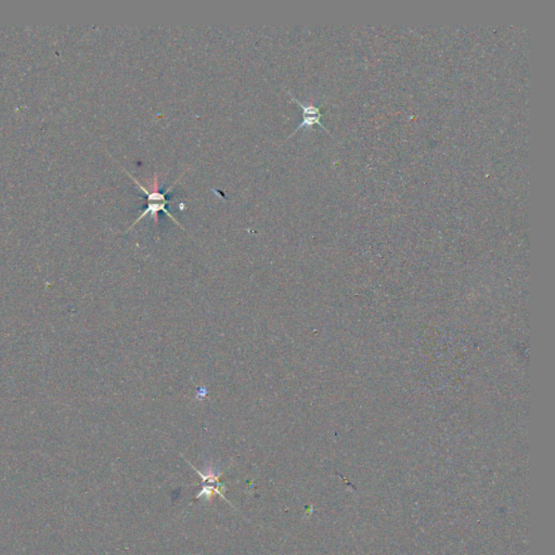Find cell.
<instances>
[{
    "label": "cell",
    "mask_w": 555,
    "mask_h": 555,
    "mask_svg": "<svg viewBox=\"0 0 555 555\" xmlns=\"http://www.w3.org/2000/svg\"><path fill=\"white\" fill-rule=\"evenodd\" d=\"M127 175L128 176L131 177V178L133 179L134 181H135L136 184H137L138 186L140 187V188L143 189V192H145V194H147V208H145V210H143V214H141V215L139 216V217H138L137 219L135 220V222H134L133 225H131V227H129V229L128 230H131V228L135 227L136 224H137V222H140V220L143 219V218H145V216L147 215V214H151V216H152L153 217V220H154L155 226H157V224H159V215H157V214H159V212H161V210H163V212H166L167 216H169V218H172V219L174 220L175 222H176L177 225H178L179 227L182 228V229L184 230H186L185 229L184 227H182V226H181L180 222H179L178 220H177L176 218H175L174 216H173L172 214H171V212L166 210L167 204H171V203H172V201L166 200V198H165V196H166V194H169V191L172 190V189L174 188L175 185H176L177 182H178L179 178L177 179L176 181H175L174 184H173L172 186L169 187V188L167 189L166 191H165L164 194H162V192H161V191L159 190V175L157 174L155 175L154 179H153L152 182H151L150 186H149V188H145V187H143V185H141L140 182H139V181L137 180V179L134 178V177L131 176V174H128L127 173Z\"/></svg>",
    "instance_id": "6da1fadb"
},
{
    "label": "cell",
    "mask_w": 555,
    "mask_h": 555,
    "mask_svg": "<svg viewBox=\"0 0 555 555\" xmlns=\"http://www.w3.org/2000/svg\"><path fill=\"white\" fill-rule=\"evenodd\" d=\"M189 464L194 468V471L201 476L203 480L202 490H201V493L196 496V499L204 498V499L210 500L212 499V496L217 493L222 499L226 500V486L219 482L220 473H216L212 468H208V471H206V473H202V472L196 470L192 464Z\"/></svg>",
    "instance_id": "7a4b0ae2"
},
{
    "label": "cell",
    "mask_w": 555,
    "mask_h": 555,
    "mask_svg": "<svg viewBox=\"0 0 555 555\" xmlns=\"http://www.w3.org/2000/svg\"><path fill=\"white\" fill-rule=\"evenodd\" d=\"M291 98H292L293 101L296 102L298 104L300 108L303 109V122L302 123L298 125V127L296 128V131H294V133L291 134L290 137L287 138V139H290L291 137L295 135L297 131L302 129L304 127H312L314 126L315 124H318L319 126H322L324 128V131L326 133L330 134V131L322 125V109H320V106H315L312 102H309L308 104L302 103V102L298 101L296 98L293 97L292 94H290Z\"/></svg>",
    "instance_id": "3957f363"
}]
</instances>
